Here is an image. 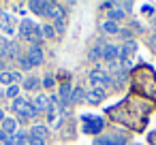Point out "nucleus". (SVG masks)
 Here are the masks:
<instances>
[{
    "mask_svg": "<svg viewBox=\"0 0 156 145\" xmlns=\"http://www.w3.org/2000/svg\"><path fill=\"white\" fill-rule=\"evenodd\" d=\"M13 109L22 115V119H28V117H34L37 115V109L32 107V102H28L24 98H15L13 100Z\"/></svg>",
    "mask_w": 156,
    "mask_h": 145,
    "instance_id": "3",
    "label": "nucleus"
},
{
    "mask_svg": "<svg viewBox=\"0 0 156 145\" xmlns=\"http://www.w3.org/2000/svg\"><path fill=\"white\" fill-rule=\"evenodd\" d=\"M126 77H128V75H126V71H120V73H115V77H113L115 81H113V83H115L118 88H122V85L126 83Z\"/></svg>",
    "mask_w": 156,
    "mask_h": 145,
    "instance_id": "20",
    "label": "nucleus"
},
{
    "mask_svg": "<svg viewBox=\"0 0 156 145\" xmlns=\"http://www.w3.org/2000/svg\"><path fill=\"white\" fill-rule=\"evenodd\" d=\"M103 96H105V92H103V90H94V88H92V90H88V92H86V100H88V102H92V105H98V102L103 100Z\"/></svg>",
    "mask_w": 156,
    "mask_h": 145,
    "instance_id": "11",
    "label": "nucleus"
},
{
    "mask_svg": "<svg viewBox=\"0 0 156 145\" xmlns=\"http://www.w3.org/2000/svg\"><path fill=\"white\" fill-rule=\"evenodd\" d=\"M0 128H2L9 136L17 132V130H15V119H9V117H5V122H2V126H0Z\"/></svg>",
    "mask_w": 156,
    "mask_h": 145,
    "instance_id": "14",
    "label": "nucleus"
},
{
    "mask_svg": "<svg viewBox=\"0 0 156 145\" xmlns=\"http://www.w3.org/2000/svg\"><path fill=\"white\" fill-rule=\"evenodd\" d=\"M94 145H124V136H98Z\"/></svg>",
    "mask_w": 156,
    "mask_h": 145,
    "instance_id": "10",
    "label": "nucleus"
},
{
    "mask_svg": "<svg viewBox=\"0 0 156 145\" xmlns=\"http://www.w3.org/2000/svg\"><path fill=\"white\" fill-rule=\"evenodd\" d=\"M118 56H120V49H118L115 45H111V43L103 45V60H105V62H113Z\"/></svg>",
    "mask_w": 156,
    "mask_h": 145,
    "instance_id": "7",
    "label": "nucleus"
},
{
    "mask_svg": "<svg viewBox=\"0 0 156 145\" xmlns=\"http://www.w3.org/2000/svg\"><path fill=\"white\" fill-rule=\"evenodd\" d=\"M17 62H20V68H24V71H28L32 66L30 60H28V56H17Z\"/></svg>",
    "mask_w": 156,
    "mask_h": 145,
    "instance_id": "22",
    "label": "nucleus"
},
{
    "mask_svg": "<svg viewBox=\"0 0 156 145\" xmlns=\"http://www.w3.org/2000/svg\"><path fill=\"white\" fill-rule=\"evenodd\" d=\"M41 28H43V36H45V39H54V36H56V26L47 24V26H41Z\"/></svg>",
    "mask_w": 156,
    "mask_h": 145,
    "instance_id": "18",
    "label": "nucleus"
},
{
    "mask_svg": "<svg viewBox=\"0 0 156 145\" xmlns=\"http://www.w3.org/2000/svg\"><path fill=\"white\" fill-rule=\"evenodd\" d=\"M30 134H34V136H39V139H45L47 136V128L45 126H32V132Z\"/></svg>",
    "mask_w": 156,
    "mask_h": 145,
    "instance_id": "21",
    "label": "nucleus"
},
{
    "mask_svg": "<svg viewBox=\"0 0 156 145\" xmlns=\"http://www.w3.org/2000/svg\"><path fill=\"white\" fill-rule=\"evenodd\" d=\"M32 107L37 109V113H41V111H47V109H51V98L49 96H34V100H32Z\"/></svg>",
    "mask_w": 156,
    "mask_h": 145,
    "instance_id": "6",
    "label": "nucleus"
},
{
    "mask_svg": "<svg viewBox=\"0 0 156 145\" xmlns=\"http://www.w3.org/2000/svg\"><path fill=\"white\" fill-rule=\"evenodd\" d=\"M24 88H26V90H34V88H39V81H37L34 77H28V79L24 81Z\"/></svg>",
    "mask_w": 156,
    "mask_h": 145,
    "instance_id": "23",
    "label": "nucleus"
},
{
    "mask_svg": "<svg viewBox=\"0 0 156 145\" xmlns=\"http://www.w3.org/2000/svg\"><path fill=\"white\" fill-rule=\"evenodd\" d=\"M5 145H28V136H26L24 130H17L15 134H11V136L7 139Z\"/></svg>",
    "mask_w": 156,
    "mask_h": 145,
    "instance_id": "8",
    "label": "nucleus"
},
{
    "mask_svg": "<svg viewBox=\"0 0 156 145\" xmlns=\"http://www.w3.org/2000/svg\"><path fill=\"white\" fill-rule=\"evenodd\" d=\"M98 130H103V119L86 115L83 117V132H98Z\"/></svg>",
    "mask_w": 156,
    "mask_h": 145,
    "instance_id": "4",
    "label": "nucleus"
},
{
    "mask_svg": "<svg viewBox=\"0 0 156 145\" xmlns=\"http://www.w3.org/2000/svg\"><path fill=\"white\" fill-rule=\"evenodd\" d=\"M135 54H137V43L135 41H126L122 47H120V60H122V66H124V71L133 64V60H135Z\"/></svg>",
    "mask_w": 156,
    "mask_h": 145,
    "instance_id": "1",
    "label": "nucleus"
},
{
    "mask_svg": "<svg viewBox=\"0 0 156 145\" xmlns=\"http://www.w3.org/2000/svg\"><path fill=\"white\" fill-rule=\"evenodd\" d=\"M0 145H2V143H0Z\"/></svg>",
    "mask_w": 156,
    "mask_h": 145,
    "instance_id": "30",
    "label": "nucleus"
},
{
    "mask_svg": "<svg viewBox=\"0 0 156 145\" xmlns=\"http://www.w3.org/2000/svg\"><path fill=\"white\" fill-rule=\"evenodd\" d=\"M88 58H90V60H98V58H103V47H101V45L92 47L90 54H88Z\"/></svg>",
    "mask_w": 156,
    "mask_h": 145,
    "instance_id": "19",
    "label": "nucleus"
},
{
    "mask_svg": "<svg viewBox=\"0 0 156 145\" xmlns=\"http://www.w3.org/2000/svg\"><path fill=\"white\" fill-rule=\"evenodd\" d=\"M90 85H92L94 90H103V92H105V88L111 85V77H109L105 71L94 68V71L90 73Z\"/></svg>",
    "mask_w": 156,
    "mask_h": 145,
    "instance_id": "2",
    "label": "nucleus"
},
{
    "mask_svg": "<svg viewBox=\"0 0 156 145\" xmlns=\"http://www.w3.org/2000/svg\"><path fill=\"white\" fill-rule=\"evenodd\" d=\"M43 85L45 88H54V77H45L43 79Z\"/></svg>",
    "mask_w": 156,
    "mask_h": 145,
    "instance_id": "26",
    "label": "nucleus"
},
{
    "mask_svg": "<svg viewBox=\"0 0 156 145\" xmlns=\"http://www.w3.org/2000/svg\"><path fill=\"white\" fill-rule=\"evenodd\" d=\"M28 60H30V64L32 66H39V64H43V60H45V56H43V49L39 47V45H32L30 49H28Z\"/></svg>",
    "mask_w": 156,
    "mask_h": 145,
    "instance_id": "5",
    "label": "nucleus"
},
{
    "mask_svg": "<svg viewBox=\"0 0 156 145\" xmlns=\"http://www.w3.org/2000/svg\"><path fill=\"white\" fill-rule=\"evenodd\" d=\"M28 145H45V139H39L34 134H28Z\"/></svg>",
    "mask_w": 156,
    "mask_h": 145,
    "instance_id": "24",
    "label": "nucleus"
},
{
    "mask_svg": "<svg viewBox=\"0 0 156 145\" xmlns=\"http://www.w3.org/2000/svg\"><path fill=\"white\" fill-rule=\"evenodd\" d=\"M20 79H22V75H20V73H7V71L0 73V83L13 85V83H15V81H20Z\"/></svg>",
    "mask_w": 156,
    "mask_h": 145,
    "instance_id": "13",
    "label": "nucleus"
},
{
    "mask_svg": "<svg viewBox=\"0 0 156 145\" xmlns=\"http://www.w3.org/2000/svg\"><path fill=\"white\" fill-rule=\"evenodd\" d=\"M47 5H49V2H43V0H32V2H30L28 7H30V11H32L34 15H45Z\"/></svg>",
    "mask_w": 156,
    "mask_h": 145,
    "instance_id": "12",
    "label": "nucleus"
},
{
    "mask_svg": "<svg viewBox=\"0 0 156 145\" xmlns=\"http://www.w3.org/2000/svg\"><path fill=\"white\" fill-rule=\"evenodd\" d=\"M103 32H107V34H118V32H120V28H118V24H115V22H109V19H107V22L103 24Z\"/></svg>",
    "mask_w": 156,
    "mask_h": 145,
    "instance_id": "15",
    "label": "nucleus"
},
{
    "mask_svg": "<svg viewBox=\"0 0 156 145\" xmlns=\"http://www.w3.org/2000/svg\"><path fill=\"white\" fill-rule=\"evenodd\" d=\"M81 100H86V92L81 88H75L71 92V102H81Z\"/></svg>",
    "mask_w": 156,
    "mask_h": 145,
    "instance_id": "16",
    "label": "nucleus"
},
{
    "mask_svg": "<svg viewBox=\"0 0 156 145\" xmlns=\"http://www.w3.org/2000/svg\"><path fill=\"white\" fill-rule=\"evenodd\" d=\"M0 26H2V30H5L7 34H13V32H15V22H13V17L7 15V13H0Z\"/></svg>",
    "mask_w": 156,
    "mask_h": 145,
    "instance_id": "9",
    "label": "nucleus"
},
{
    "mask_svg": "<svg viewBox=\"0 0 156 145\" xmlns=\"http://www.w3.org/2000/svg\"><path fill=\"white\" fill-rule=\"evenodd\" d=\"M0 122H5V111L0 109Z\"/></svg>",
    "mask_w": 156,
    "mask_h": 145,
    "instance_id": "28",
    "label": "nucleus"
},
{
    "mask_svg": "<svg viewBox=\"0 0 156 145\" xmlns=\"http://www.w3.org/2000/svg\"><path fill=\"white\" fill-rule=\"evenodd\" d=\"M20 94V88L17 85H9V90H7V96H11V98H15Z\"/></svg>",
    "mask_w": 156,
    "mask_h": 145,
    "instance_id": "25",
    "label": "nucleus"
},
{
    "mask_svg": "<svg viewBox=\"0 0 156 145\" xmlns=\"http://www.w3.org/2000/svg\"><path fill=\"white\" fill-rule=\"evenodd\" d=\"M122 17H124V11H122V9H111V11H109V22H115V24H118Z\"/></svg>",
    "mask_w": 156,
    "mask_h": 145,
    "instance_id": "17",
    "label": "nucleus"
},
{
    "mask_svg": "<svg viewBox=\"0 0 156 145\" xmlns=\"http://www.w3.org/2000/svg\"><path fill=\"white\" fill-rule=\"evenodd\" d=\"M152 45H154V47H156V34H154V36H152Z\"/></svg>",
    "mask_w": 156,
    "mask_h": 145,
    "instance_id": "29",
    "label": "nucleus"
},
{
    "mask_svg": "<svg viewBox=\"0 0 156 145\" xmlns=\"http://www.w3.org/2000/svg\"><path fill=\"white\" fill-rule=\"evenodd\" d=\"M7 139H9V134H7L2 128H0V143H7Z\"/></svg>",
    "mask_w": 156,
    "mask_h": 145,
    "instance_id": "27",
    "label": "nucleus"
}]
</instances>
